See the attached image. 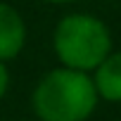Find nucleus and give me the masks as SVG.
<instances>
[{"label":"nucleus","instance_id":"39448f33","mask_svg":"<svg viewBox=\"0 0 121 121\" xmlns=\"http://www.w3.org/2000/svg\"><path fill=\"white\" fill-rule=\"evenodd\" d=\"M10 81H12V76H10L7 64H5V62H0V100L7 95V90H10Z\"/></svg>","mask_w":121,"mask_h":121},{"label":"nucleus","instance_id":"f03ea898","mask_svg":"<svg viewBox=\"0 0 121 121\" xmlns=\"http://www.w3.org/2000/svg\"><path fill=\"white\" fill-rule=\"evenodd\" d=\"M52 50L59 67L93 74L100 62L114 50V38L109 26L100 17L71 12L55 24Z\"/></svg>","mask_w":121,"mask_h":121},{"label":"nucleus","instance_id":"7ed1b4c3","mask_svg":"<svg viewBox=\"0 0 121 121\" xmlns=\"http://www.w3.org/2000/svg\"><path fill=\"white\" fill-rule=\"evenodd\" d=\"M29 38V29L19 10L0 0V62H12L22 55Z\"/></svg>","mask_w":121,"mask_h":121},{"label":"nucleus","instance_id":"423d86ee","mask_svg":"<svg viewBox=\"0 0 121 121\" xmlns=\"http://www.w3.org/2000/svg\"><path fill=\"white\" fill-rule=\"evenodd\" d=\"M43 3H48V5H71L76 0H43Z\"/></svg>","mask_w":121,"mask_h":121},{"label":"nucleus","instance_id":"20e7f679","mask_svg":"<svg viewBox=\"0 0 121 121\" xmlns=\"http://www.w3.org/2000/svg\"><path fill=\"white\" fill-rule=\"evenodd\" d=\"M100 100L121 102V50H112L90 74Z\"/></svg>","mask_w":121,"mask_h":121},{"label":"nucleus","instance_id":"f257e3e1","mask_svg":"<svg viewBox=\"0 0 121 121\" xmlns=\"http://www.w3.org/2000/svg\"><path fill=\"white\" fill-rule=\"evenodd\" d=\"M97 93L90 74L55 67L43 74L31 93L38 121H88L97 109Z\"/></svg>","mask_w":121,"mask_h":121}]
</instances>
